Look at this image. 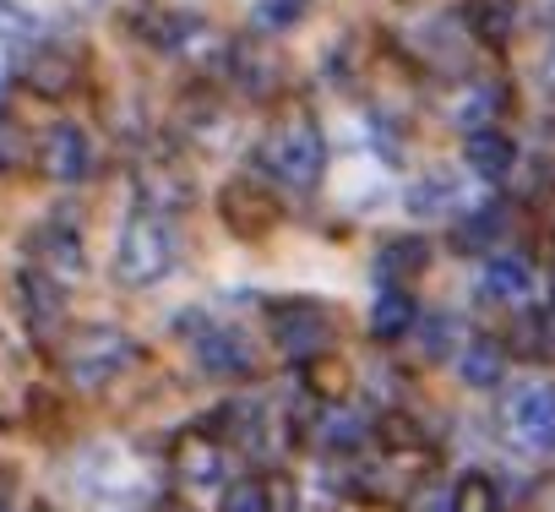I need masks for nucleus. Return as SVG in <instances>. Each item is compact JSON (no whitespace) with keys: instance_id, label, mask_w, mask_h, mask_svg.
<instances>
[{"instance_id":"nucleus-17","label":"nucleus","mask_w":555,"mask_h":512,"mask_svg":"<svg viewBox=\"0 0 555 512\" xmlns=\"http://www.w3.org/2000/svg\"><path fill=\"white\" fill-rule=\"evenodd\" d=\"M137 191H142V207H158V213H175V207H185V202H191V180H185V169H175L169 158L142 164Z\"/></svg>"},{"instance_id":"nucleus-29","label":"nucleus","mask_w":555,"mask_h":512,"mask_svg":"<svg viewBox=\"0 0 555 512\" xmlns=\"http://www.w3.org/2000/svg\"><path fill=\"white\" fill-rule=\"evenodd\" d=\"M7 77H12V50L0 44V88H7Z\"/></svg>"},{"instance_id":"nucleus-22","label":"nucleus","mask_w":555,"mask_h":512,"mask_svg":"<svg viewBox=\"0 0 555 512\" xmlns=\"http://www.w3.org/2000/svg\"><path fill=\"white\" fill-rule=\"evenodd\" d=\"M501 366H506V360H501V349H495V344H485V338H479V344H468V349H463V360H457V371H463V382H468V387H495V382H501Z\"/></svg>"},{"instance_id":"nucleus-14","label":"nucleus","mask_w":555,"mask_h":512,"mask_svg":"<svg viewBox=\"0 0 555 512\" xmlns=\"http://www.w3.org/2000/svg\"><path fill=\"white\" fill-rule=\"evenodd\" d=\"M17 290H23V317H28V328H34L39 338H50V333L66 322V290H61V279H50L44 268H34V273L17 279Z\"/></svg>"},{"instance_id":"nucleus-26","label":"nucleus","mask_w":555,"mask_h":512,"mask_svg":"<svg viewBox=\"0 0 555 512\" xmlns=\"http://www.w3.org/2000/svg\"><path fill=\"white\" fill-rule=\"evenodd\" d=\"M306 17V0H256V28L278 34V28H295Z\"/></svg>"},{"instance_id":"nucleus-25","label":"nucleus","mask_w":555,"mask_h":512,"mask_svg":"<svg viewBox=\"0 0 555 512\" xmlns=\"http://www.w3.org/2000/svg\"><path fill=\"white\" fill-rule=\"evenodd\" d=\"M218 512H272V490L267 479H234L223 490V507Z\"/></svg>"},{"instance_id":"nucleus-5","label":"nucleus","mask_w":555,"mask_h":512,"mask_svg":"<svg viewBox=\"0 0 555 512\" xmlns=\"http://www.w3.org/2000/svg\"><path fill=\"white\" fill-rule=\"evenodd\" d=\"M506 425L528 452H555V382H528L506 404Z\"/></svg>"},{"instance_id":"nucleus-6","label":"nucleus","mask_w":555,"mask_h":512,"mask_svg":"<svg viewBox=\"0 0 555 512\" xmlns=\"http://www.w3.org/2000/svg\"><path fill=\"white\" fill-rule=\"evenodd\" d=\"M93 164H99L93 137H88L77 120L50 126V137H44V148H39V169H44L55 185H77V180H88V175H93Z\"/></svg>"},{"instance_id":"nucleus-27","label":"nucleus","mask_w":555,"mask_h":512,"mask_svg":"<svg viewBox=\"0 0 555 512\" xmlns=\"http://www.w3.org/2000/svg\"><path fill=\"white\" fill-rule=\"evenodd\" d=\"M7 7L23 12V17H34V23H55V17H66L72 0H7Z\"/></svg>"},{"instance_id":"nucleus-19","label":"nucleus","mask_w":555,"mask_h":512,"mask_svg":"<svg viewBox=\"0 0 555 512\" xmlns=\"http://www.w3.org/2000/svg\"><path fill=\"white\" fill-rule=\"evenodd\" d=\"M425 263H430V245H420V240H387V245L376 251V273H382L387 284H403V279L425 273Z\"/></svg>"},{"instance_id":"nucleus-11","label":"nucleus","mask_w":555,"mask_h":512,"mask_svg":"<svg viewBox=\"0 0 555 512\" xmlns=\"http://www.w3.org/2000/svg\"><path fill=\"white\" fill-rule=\"evenodd\" d=\"M23 77L39 99H66L82 77V55L66 50V44H39L28 61H23Z\"/></svg>"},{"instance_id":"nucleus-1","label":"nucleus","mask_w":555,"mask_h":512,"mask_svg":"<svg viewBox=\"0 0 555 512\" xmlns=\"http://www.w3.org/2000/svg\"><path fill=\"white\" fill-rule=\"evenodd\" d=\"M256 169L284 191H317L327 175V137L311 110H284L256 137Z\"/></svg>"},{"instance_id":"nucleus-16","label":"nucleus","mask_w":555,"mask_h":512,"mask_svg":"<svg viewBox=\"0 0 555 512\" xmlns=\"http://www.w3.org/2000/svg\"><path fill=\"white\" fill-rule=\"evenodd\" d=\"M468 196H463V175L457 169H430V175H420L414 185H409V213L414 218H447V213H457Z\"/></svg>"},{"instance_id":"nucleus-9","label":"nucleus","mask_w":555,"mask_h":512,"mask_svg":"<svg viewBox=\"0 0 555 512\" xmlns=\"http://www.w3.org/2000/svg\"><path fill=\"white\" fill-rule=\"evenodd\" d=\"M218 218H223L240 240H261V234L278 223V202H272V191L256 185V180H229V185L218 191Z\"/></svg>"},{"instance_id":"nucleus-3","label":"nucleus","mask_w":555,"mask_h":512,"mask_svg":"<svg viewBox=\"0 0 555 512\" xmlns=\"http://www.w3.org/2000/svg\"><path fill=\"white\" fill-rule=\"evenodd\" d=\"M120 28L153 55L175 61H202V50H212V28L196 12L169 7V0H131V7H120Z\"/></svg>"},{"instance_id":"nucleus-4","label":"nucleus","mask_w":555,"mask_h":512,"mask_svg":"<svg viewBox=\"0 0 555 512\" xmlns=\"http://www.w3.org/2000/svg\"><path fill=\"white\" fill-rule=\"evenodd\" d=\"M137 360V338L126 328H77L61 349V371L72 387H109Z\"/></svg>"},{"instance_id":"nucleus-8","label":"nucleus","mask_w":555,"mask_h":512,"mask_svg":"<svg viewBox=\"0 0 555 512\" xmlns=\"http://www.w3.org/2000/svg\"><path fill=\"white\" fill-rule=\"evenodd\" d=\"M28 251H34V268H44L50 279H82L88 256H82V229L72 218H50L28 234Z\"/></svg>"},{"instance_id":"nucleus-10","label":"nucleus","mask_w":555,"mask_h":512,"mask_svg":"<svg viewBox=\"0 0 555 512\" xmlns=\"http://www.w3.org/2000/svg\"><path fill=\"white\" fill-rule=\"evenodd\" d=\"M185 338H191V355H196V366H202L207 376H245V371L256 366V349H250L234 328L207 322L202 333H185Z\"/></svg>"},{"instance_id":"nucleus-12","label":"nucleus","mask_w":555,"mask_h":512,"mask_svg":"<svg viewBox=\"0 0 555 512\" xmlns=\"http://www.w3.org/2000/svg\"><path fill=\"white\" fill-rule=\"evenodd\" d=\"M223 436L212 431L207 436V425H191V431H180L175 436V463H180V474L191 479V485H218L223 479Z\"/></svg>"},{"instance_id":"nucleus-21","label":"nucleus","mask_w":555,"mask_h":512,"mask_svg":"<svg viewBox=\"0 0 555 512\" xmlns=\"http://www.w3.org/2000/svg\"><path fill=\"white\" fill-rule=\"evenodd\" d=\"M306 393L311 398H322V404H338L344 393H349V366L344 360H333V355H306Z\"/></svg>"},{"instance_id":"nucleus-23","label":"nucleus","mask_w":555,"mask_h":512,"mask_svg":"<svg viewBox=\"0 0 555 512\" xmlns=\"http://www.w3.org/2000/svg\"><path fill=\"white\" fill-rule=\"evenodd\" d=\"M452 512H501V490H495V479L490 474H463L457 479V490H452Z\"/></svg>"},{"instance_id":"nucleus-24","label":"nucleus","mask_w":555,"mask_h":512,"mask_svg":"<svg viewBox=\"0 0 555 512\" xmlns=\"http://www.w3.org/2000/svg\"><path fill=\"white\" fill-rule=\"evenodd\" d=\"M468 28L490 44H501L512 34V0H468Z\"/></svg>"},{"instance_id":"nucleus-28","label":"nucleus","mask_w":555,"mask_h":512,"mask_svg":"<svg viewBox=\"0 0 555 512\" xmlns=\"http://www.w3.org/2000/svg\"><path fill=\"white\" fill-rule=\"evenodd\" d=\"M539 77H544V88H555V39L544 44V61H539Z\"/></svg>"},{"instance_id":"nucleus-7","label":"nucleus","mask_w":555,"mask_h":512,"mask_svg":"<svg viewBox=\"0 0 555 512\" xmlns=\"http://www.w3.org/2000/svg\"><path fill=\"white\" fill-rule=\"evenodd\" d=\"M267 328H272L278 349L295 355V360H306V355L322 349V338H327L333 322H327V311H322L317 300H278V306L267 311Z\"/></svg>"},{"instance_id":"nucleus-15","label":"nucleus","mask_w":555,"mask_h":512,"mask_svg":"<svg viewBox=\"0 0 555 512\" xmlns=\"http://www.w3.org/2000/svg\"><path fill=\"white\" fill-rule=\"evenodd\" d=\"M463 164H468V175H479V180H506L512 164H517V142H512L506 131H495V126H474V131L463 137Z\"/></svg>"},{"instance_id":"nucleus-2","label":"nucleus","mask_w":555,"mask_h":512,"mask_svg":"<svg viewBox=\"0 0 555 512\" xmlns=\"http://www.w3.org/2000/svg\"><path fill=\"white\" fill-rule=\"evenodd\" d=\"M175 263H180L175 218L158 213V207H137L120 223V240H115V279L126 290H153L175 273Z\"/></svg>"},{"instance_id":"nucleus-18","label":"nucleus","mask_w":555,"mask_h":512,"mask_svg":"<svg viewBox=\"0 0 555 512\" xmlns=\"http://www.w3.org/2000/svg\"><path fill=\"white\" fill-rule=\"evenodd\" d=\"M414 295L409 290H398V284H387L382 295H376V306H371V333L382 338V344H392V338H403L409 328H414Z\"/></svg>"},{"instance_id":"nucleus-20","label":"nucleus","mask_w":555,"mask_h":512,"mask_svg":"<svg viewBox=\"0 0 555 512\" xmlns=\"http://www.w3.org/2000/svg\"><path fill=\"white\" fill-rule=\"evenodd\" d=\"M229 72H234V82H240L250 99H267V93L278 88V61H272L267 50H245V44H240V50L229 55Z\"/></svg>"},{"instance_id":"nucleus-13","label":"nucleus","mask_w":555,"mask_h":512,"mask_svg":"<svg viewBox=\"0 0 555 512\" xmlns=\"http://www.w3.org/2000/svg\"><path fill=\"white\" fill-rule=\"evenodd\" d=\"M479 295H485L490 306H522V300L533 295V268H528V256H517V251L490 256L485 273H479Z\"/></svg>"}]
</instances>
